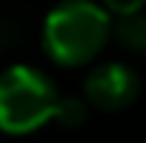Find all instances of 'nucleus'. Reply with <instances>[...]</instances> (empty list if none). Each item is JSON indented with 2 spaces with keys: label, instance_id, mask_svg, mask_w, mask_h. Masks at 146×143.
<instances>
[{
  "label": "nucleus",
  "instance_id": "nucleus-1",
  "mask_svg": "<svg viewBox=\"0 0 146 143\" xmlns=\"http://www.w3.org/2000/svg\"><path fill=\"white\" fill-rule=\"evenodd\" d=\"M113 38V15L95 0H62L46 13L41 46L46 56L67 69L90 64Z\"/></svg>",
  "mask_w": 146,
  "mask_h": 143
},
{
  "label": "nucleus",
  "instance_id": "nucleus-2",
  "mask_svg": "<svg viewBox=\"0 0 146 143\" xmlns=\"http://www.w3.org/2000/svg\"><path fill=\"white\" fill-rule=\"evenodd\" d=\"M62 95L54 82L28 67L15 64L0 74V130L8 136H26L54 120Z\"/></svg>",
  "mask_w": 146,
  "mask_h": 143
},
{
  "label": "nucleus",
  "instance_id": "nucleus-3",
  "mask_svg": "<svg viewBox=\"0 0 146 143\" xmlns=\"http://www.w3.org/2000/svg\"><path fill=\"white\" fill-rule=\"evenodd\" d=\"M139 92H141L139 74L121 61L98 64L85 79V102L103 113L126 110L128 105L136 102Z\"/></svg>",
  "mask_w": 146,
  "mask_h": 143
},
{
  "label": "nucleus",
  "instance_id": "nucleus-4",
  "mask_svg": "<svg viewBox=\"0 0 146 143\" xmlns=\"http://www.w3.org/2000/svg\"><path fill=\"white\" fill-rule=\"evenodd\" d=\"M113 36L131 54L146 56V8L136 10V13H128V15H115Z\"/></svg>",
  "mask_w": 146,
  "mask_h": 143
},
{
  "label": "nucleus",
  "instance_id": "nucleus-5",
  "mask_svg": "<svg viewBox=\"0 0 146 143\" xmlns=\"http://www.w3.org/2000/svg\"><path fill=\"white\" fill-rule=\"evenodd\" d=\"M85 118H87V105L80 97H62L59 100V107H56V115H54V120H59V125L77 128V125L85 123Z\"/></svg>",
  "mask_w": 146,
  "mask_h": 143
},
{
  "label": "nucleus",
  "instance_id": "nucleus-6",
  "mask_svg": "<svg viewBox=\"0 0 146 143\" xmlns=\"http://www.w3.org/2000/svg\"><path fill=\"white\" fill-rule=\"evenodd\" d=\"M103 8L110 15H128V13L144 10L146 0H103Z\"/></svg>",
  "mask_w": 146,
  "mask_h": 143
}]
</instances>
